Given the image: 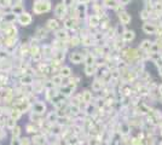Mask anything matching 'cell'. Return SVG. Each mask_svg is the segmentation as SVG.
I'll return each mask as SVG.
<instances>
[{"label":"cell","instance_id":"obj_2","mask_svg":"<svg viewBox=\"0 0 162 145\" xmlns=\"http://www.w3.org/2000/svg\"><path fill=\"white\" fill-rule=\"evenodd\" d=\"M157 26L155 23H152V22H145L144 24H143V27H142V29H143V31L145 34H148V35H155V34H157Z\"/></svg>","mask_w":162,"mask_h":145},{"label":"cell","instance_id":"obj_18","mask_svg":"<svg viewBox=\"0 0 162 145\" xmlns=\"http://www.w3.org/2000/svg\"><path fill=\"white\" fill-rule=\"evenodd\" d=\"M64 27H66L67 29H71L73 27H74V21H73L71 18L70 20H67L66 22H64Z\"/></svg>","mask_w":162,"mask_h":145},{"label":"cell","instance_id":"obj_14","mask_svg":"<svg viewBox=\"0 0 162 145\" xmlns=\"http://www.w3.org/2000/svg\"><path fill=\"white\" fill-rule=\"evenodd\" d=\"M129 144H131V145H144L143 140L139 139L138 137H134V138H132L131 142H129Z\"/></svg>","mask_w":162,"mask_h":145},{"label":"cell","instance_id":"obj_7","mask_svg":"<svg viewBox=\"0 0 162 145\" xmlns=\"http://www.w3.org/2000/svg\"><path fill=\"white\" fill-rule=\"evenodd\" d=\"M152 44L154 43L150 41V40H143V41L140 43V45H139V50L143 51V52H149Z\"/></svg>","mask_w":162,"mask_h":145},{"label":"cell","instance_id":"obj_9","mask_svg":"<svg viewBox=\"0 0 162 145\" xmlns=\"http://www.w3.org/2000/svg\"><path fill=\"white\" fill-rule=\"evenodd\" d=\"M137 110H139L140 114H144V115H149L150 111H151V109L144 103H139L138 105H137Z\"/></svg>","mask_w":162,"mask_h":145},{"label":"cell","instance_id":"obj_16","mask_svg":"<svg viewBox=\"0 0 162 145\" xmlns=\"http://www.w3.org/2000/svg\"><path fill=\"white\" fill-rule=\"evenodd\" d=\"M85 71H86L87 75H93L94 71H96V68H94L93 66H87L86 69H85Z\"/></svg>","mask_w":162,"mask_h":145},{"label":"cell","instance_id":"obj_4","mask_svg":"<svg viewBox=\"0 0 162 145\" xmlns=\"http://www.w3.org/2000/svg\"><path fill=\"white\" fill-rule=\"evenodd\" d=\"M119 20L122 26H127V24L132 21V17H131V15H128L126 11H122V12H119Z\"/></svg>","mask_w":162,"mask_h":145},{"label":"cell","instance_id":"obj_17","mask_svg":"<svg viewBox=\"0 0 162 145\" xmlns=\"http://www.w3.org/2000/svg\"><path fill=\"white\" fill-rule=\"evenodd\" d=\"M92 88H93V90H94L96 92L101 91V90H102V82H99V81H94L93 85H92Z\"/></svg>","mask_w":162,"mask_h":145},{"label":"cell","instance_id":"obj_24","mask_svg":"<svg viewBox=\"0 0 162 145\" xmlns=\"http://www.w3.org/2000/svg\"><path fill=\"white\" fill-rule=\"evenodd\" d=\"M90 99H91V94L88 92H86L85 93V102H90Z\"/></svg>","mask_w":162,"mask_h":145},{"label":"cell","instance_id":"obj_5","mask_svg":"<svg viewBox=\"0 0 162 145\" xmlns=\"http://www.w3.org/2000/svg\"><path fill=\"white\" fill-rule=\"evenodd\" d=\"M66 11H67V6L64 5L63 3L57 4L56 7H54V15L58 16V17H63L64 13H66Z\"/></svg>","mask_w":162,"mask_h":145},{"label":"cell","instance_id":"obj_3","mask_svg":"<svg viewBox=\"0 0 162 145\" xmlns=\"http://www.w3.org/2000/svg\"><path fill=\"white\" fill-rule=\"evenodd\" d=\"M31 16L28 12H22L21 15H18V22L22 26H28V24L31 23Z\"/></svg>","mask_w":162,"mask_h":145},{"label":"cell","instance_id":"obj_12","mask_svg":"<svg viewBox=\"0 0 162 145\" xmlns=\"http://www.w3.org/2000/svg\"><path fill=\"white\" fill-rule=\"evenodd\" d=\"M47 27L50 28V29H57L58 27H59V24H58V22L56 21V20H50V21H47Z\"/></svg>","mask_w":162,"mask_h":145},{"label":"cell","instance_id":"obj_26","mask_svg":"<svg viewBox=\"0 0 162 145\" xmlns=\"http://www.w3.org/2000/svg\"><path fill=\"white\" fill-rule=\"evenodd\" d=\"M159 74H160V77L162 79V68H160V69H159Z\"/></svg>","mask_w":162,"mask_h":145},{"label":"cell","instance_id":"obj_21","mask_svg":"<svg viewBox=\"0 0 162 145\" xmlns=\"http://www.w3.org/2000/svg\"><path fill=\"white\" fill-rule=\"evenodd\" d=\"M62 3L66 5L67 7H69V6H71L73 5V3H74V0H62Z\"/></svg>","mask_w":162,"mask_h":145},{"label":"cell","instance_id":"obj_22","mask_svg":"<svg viewBox=\"0 0 162 145\" xmlns=\"http://www.w3.org/2000/svg\"><path fill=\"white\" fill-rule=\"evenodd\" d=\"M62 74H63L64 76H69V75H70V69H69V68H64V69L62 70Z\"/></svg>","mask_w":162,"mask_h":145},{"label":"cell","instance_id":"obj_6","mask_svg":"<svg viewBox=\"0 0 162 145\" xmlns=\"http://www.w3.org/2000/svg\"><path fill=\"white\" fill-rule=\"evenodd\" d=\"M135 38V33L133 30H125L124 31V34H122V40L125 43H131L133 41Z\"/></svg>","mask_w":162,"mask_h":145},{"label":"cell","instance_id":"obj_19","mask_svg":"<svg viewBox=\"0 0 162 145\" xmlns=\"http://www.w3.org/2000/svg\"><path fill=\"white\" fill-rule=\"evenodd\" d=\"M56 35H57V38H59V39H67V31L66 30H58Z\"/></svg>","mask_w":162,"mask_h":145},{"label":"cell","instance_id":"obj_15","mask_svg":"<svg viewBox=\"0 0 162 145\" xmlns=\"http://www.w3.org/2000/svg\"><path fill=\"white\" fill-rule=\"evenodd\" d=\"M12 11L15 12V15H21L22 12H24L22 5H15V6L12 7Z\"/></svg>","mask_w":162,"mask_h":145},{"label":"cell","instance_id":"obj_20","mask_svg":"<svg viewBox=\"0 0 162 145\" xmlns=\"http://www.w3.org/2000/svg\"><path fill=\"white\" fill-rule=\"evenodd\" d=\"M93 63H94V58L92 57L91 54H88L87 58H86V64H87V66H93Z\"/></svg>","mask_w":162,"mask_h":145},{"label":"cell","instance_id":"obj_11","mask_svg":"<svg viewBox=\"0 0 162 145\" xmlns=\"http://www.w3.org/2000/svg\"><path fill=\"white\" fill-rule=\"evenodd\" d=\"M99 22H101V20H99L98 16H96V15L90 16V23H91V26L98 27V26H99Z\"/></svg>","mask_w":162,"mask_h":145},{"label":"cell","instance_id":"obj_23","mask_svg":"<svg viewBox=\"0 0 162 145\" xmlns=\"http://www.w3.org/2000/svg\"><path fill=\"white\" fill-rule=\"evenodd\" d=\"M128 3H131V0H119V4L120 5H124V6L127 5Z\"/></svg>","mask_w":162,"mask_h":145},{"label":"cell","instance_id":"obj_25","mask_svg":"<svg viewBox=\"0 0 162 145\" xmlns=\"http://www.w3.org/2000/svg\"><path fill=\"white\" fill-rule=\"evenodd\" d=\"M157 91H159L160 96H162V84H161V85H159V87H157Z\"/></svg>","mask_w":162,"mask_h":145},{"label":"cell","instance_id":"obj_1","mask_svg":"<svg viewBox=\"0 0 162 145\" xmlns=\"http://www.w3.org/2000/svg\"><path fill=\"white\" fill-rule=\"evenodd\" d=\"M52 7L51 0H35L33 3V12L36 15H41L48 12Z\"/></svg>","mask_w":162,"mask_h":145},{"label":"cell","instance_id":"obj_8","mask_svg":"<svg viewBox=\"0 0 162 145\" xmlns=\"http://www.w3.org/2000/svg\"><path fill=\"white\" fill-rule=\"evenodd\" d=\"M120 133L122 137H128V134L131 133V126H129L128 123L124 122V123H121L120 126Z\"/></svg>","mask_w":162,"mask_h":145},{"label":"cell","instance_id":"obj_10","mask_svg":"<svg viewBox=\"0 0 162 145\" xmlns=\"http://www.w3.org/2000/svg\"><path fill=\"white\" fill-rule=\"evenodd\" d=\"M70 59H71V62H74L75 64H79L81 61H82V56H81L79 52H74L70 56Z\"/></svg>","mask_w":162,"mask_h":145},{"label":"cell","instance_id":"obj_13","mask_svg":"<svg viewBox=\"0 0 162 145\" xmlns=\"http://www.w3.org/2000/svg\"><path fill=\"white\" fill-rule=\"evenodd\" d=\"M139 17L143 20V21H148L149 18H150V12L148 11V10H142V12H140V15H139Z\"/></svg>","mask_w":162,"mask_h":145},{"label":"cell","instance_id":"obj_27","mask_svg":"<svg viewBox=\"0 0 162 145\" xmlns=\"http://www.w3.org/2000/svg\"><path fill=\"white\" fill-rule=\"evenodd\" d=\"M159 145H162V140H160V142H159Z\"/></svg>","mask_w":162,"mask_h":145}]
</instances>
